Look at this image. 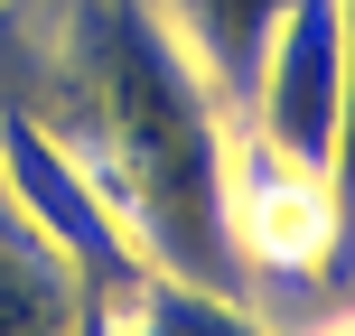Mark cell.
Here are the masks:
<instances>
[{"mask_svg": "<svg viewBox=\"0 0 355 336\" xmlns=\"http://www.w3.org/2000/svg\"><path fill=\"white\" fill-rule=\"evenodd\" d=\"M225 224H234V252H243V281L262 299V281H327L346 271V206L327 187V168H300L281 159L271 141H252L234 122L225 141Z\"/></svg>", "mask_w": 355, "mask_h": 336, "instance_id": "1", "label": "cell"}, {"mask_svg": "<svg viewBox=\"0 0 355 336\" xmlns=\"http://www.w3.org/2000/svg\"><path fill=\"white\" fill-rule=\"evenodd\" d=\"M0 187H10L19 206H28V224L47 233L75 271H85L94 308H122L131 290L150 281L141 243H131L122 215L103 206V187L85 177V159H75L47 122H28V112H10V103H0Z\"/></svg>", "mask_w": 355, "mask_h": 336, "instance_id": "2", "label": "cell"}, {"mask_svg": "<svg viewBox=\"0 0 355 336\" xmlns=\"http://www.w3.org/2000/svg\"><path fill=\"white\" fill-rule=\"evenodd\" d=\"M337 122H346V19L337 0H281L243 94V131L300 168H337Z\"/></svg>", "mask_w": 355, "mask_h": 336, "instance_id": "3", "label": "cell"}, {"mask_svg": "<svg viewBox=\"0 0 355 336\" xmlns=\"http://www.w3.org/2000/svg\"><path fill=\"white\" fill-rule=\"evenodd\" d=\"M94 327V290L47 233L28 224L10 187H0V336H85Z\"/></svg>", "mask_w": 355, "mask_h": 336, "instance_id": "4", "label": "cell"}, {"mask_svg": "<svg viewBox=\"0 0 355 336\" xmlns=\"http://www.w3.org/2000/svg\"><path fill=\"white\" fill-rule=\"evenodd\" d=\"M150 10L178 37V56L206 75V94L243 122V94H252V66H262V37L281 19V0H150Z\"/></svg>", "mask_w": 355, "mask_h": 336, "instance_id": "5", "label": "cell"}, {"mask_svg": "<svg viewBox=\"0 0 355 336\" xmlns=\"http://www.w3.org/2000/svg\"><path fill=\"white\" fill-rule=\"evenodd\" d=\"M94 318H103L112 336H281L252 299H234V290H196V281H168V271H150L122 308H94Z\"/></svg>", "mask_w": 355, "mask_h": 336, "instance_id": "6", "label": "cell"}, {"mask_svg": "<svg viewBox=\"0 0 355 336\" xmlns=\"http://www.w3.org/2000/svg\"><path fill=\"white\" fill-rule=\"evenodd\" d=\"M300 336H355V299H337V308H318Z\"/></svg>", "mask_w": 355, "mask_h": 336, "instance_id": "7", "label": "cell"}]
</instances>
